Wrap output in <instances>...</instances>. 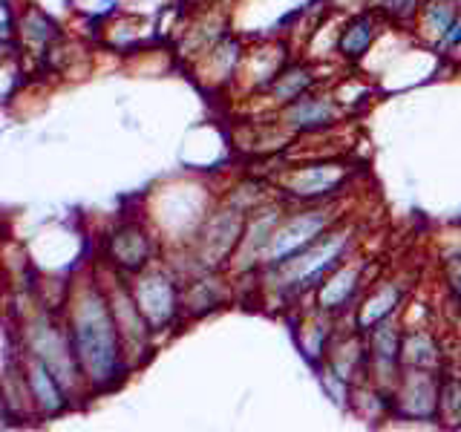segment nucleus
I'll return each instance as SVG.
<instances>
[{
    "label": "nucleus",
    "instance_id": "1",
    "mask_svg": "<svg viewBox=\"0 0 461 432\" xmlns=\"http://www.w3.org/2000/svg\"><path fill=\"white\" fill-rule=\"evenodd\" d=\"M321 228V220H300V222H294L292 228H285L283 234L274 239V256H283V254H288L294 248V245H300V242H306L309 239V234H314V230Z\"/></svg>",
    "mask_w": 461,
    "mask_h": 432
},
{
    "label": "nucleus",
    "instance_id": "2",
    "mask_svg": "<svg viewBox=\"0 0 461 432\" xmlns=\"http://www.w3.org/2000/svg\"><path fill=\"white\" fill-rule=\"evenodd\" d=\"M369 40H372V23H369V21H357V23L349 29V32L343 35L340 43H343V50L349 52V55H360Z\"/></svg>",
    "mask_w": 461,
    "mask_h": 432
}]
</instances>
